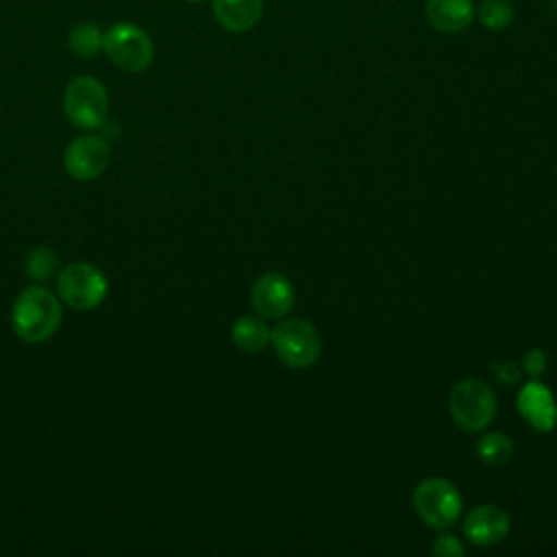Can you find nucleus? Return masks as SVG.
Segmentation results:
<instances>
[{
	"mask_svg": "<svg viewBox=\"0 0 557 557\" xmlns=\"http://www.w3.org/2000/svg\"><path fill=\"white\" fill-rule=\"evenodd\" d=\"M63 320L61 298L44 285L22 289L11 309V326L15 335L28 344H39L52 337Z\"/></svg>",
	"mask_w": 557,
	"mask_h": 557,
	"instance_id": "f257e3e1",
	"label": "nucleus"
},
{
	"mask_svg": "<svg viewBox=\"0 0 557 557\" xmlns=\"http://www.w3.org/2000/svg\"><path fill=\"white\" fill-rule=\"evenodd\" d=\"M270 344L276 357L294 370L311 368L322 355V337L318 329L302 318L281 320L270 331Z\"/></svg>",
	"mask_w": 557,
	"mask_h": 557,
	"instance_id": "f03ea898",
	"label": "nucleus"
},
{
	"mask_svg": "<svg viewBox=\"0 0 557 557\" xmlns=\"http://www.w3.org/2000/svg\"><path fill=\"white\" fill-rule=\"evenodd\" d=\"M63 113L76 128H102L109 115V96L104 85L94 76L72 78L63 91Z\"/></svg>",
	"mask_w": 557,
	"mask_h": 557,
	"instance_id": "7ed1b4c3",
	"label": "nucleus"
},
{
	"mask_svg": "<svg viewBox=\"0 0 557 557\" xmlns=\"http://www.w3.org/2000/svg\"><path fill=\"white\" fill-rule=\"evenodd\" d=\"M448 409L455 424L468 433L483 431L496 416V394L479 379L459 381L448 396Z\"/></svg>",
	"mask_w": 557,
	"mask_h": 557,
	"instance_id": "20e7f679",
	"label": "nucleus"
},
{
	"mask_svg": "<svg viewBox=\"0 0 557 557\" xmlns=\"http://www.w3.org/2000/svg\"><path fill=\"white\" fill-rule=\"evenodd\" d=\"M411 500L418 518L431 529L444 531L459 520L461 494L448 479L429 476L420 481L413 490Z\"/></svg>",
	"mask_w": 557,
	"mask_h": 557,
	"instance_id": "39448f33",
	"label": "nucleus"
},
{
	"mask_svg": "<svg viewBox=\"0 0 557 557\" xmlns=\"http://www.w3.org/2000/svg\"><path fill=\"white\" fill-rule=\"evenodd\" d=\"M102 50L104 54L126 72H144L154 59V44L150 35L133 24L117 22L102 33Z\"/></svg>",
	"mask_w": 557,
	"mask_h": 557,
	"instance_id": "423d86ee",
	"label": "nucleus"
},
{
	"mask_svg": "<svg viewBox=\"0 0 557 557\" xmlns=\"http://www.w3.org/2000/svg\"><path fill=\"white\" fill-rule=\"evenodd\" d=\"M107 292L104 272L87 261L70 263L57 276V296L76 311L96 309L107 298Z\"/></svg>",
	"mask_w": 557,
	"mask_h": 557,
	"instance_id": "0eeeda50",
	"label": "nucleus"
},
{
	"mask_svg": "<svg viewBox=\"0 0 557 557\" xmlns=\"http://www.w3.org/2000/svg\"><path fill=\"white\" fill-rule=\"evenodd\" d=\"M111 159L109 144L98 135H81L72 139L63 152V168L76 181L98 178Z\"/></svg>",
	"mask_w": 557,
	"mask_h": 557,
	"instance_id": "6e6552de",
	"label": "nucleus"
},
{
	"mask_svg": "<svg viewBox=\"0 0 557 557\" xmlns=\"http://www.w3.org/2000/svg\"><path fill=\"white\" fill-rule=\"evenodd\" d=\"M250 305L265 320H281L294 307V285L281 272L261 274L250 287Z\"/></svg>",
	"mask_w": 557,
	"mask_h": 557,
	"instance_id": "1a4fd4ad",
	"label": "nucleus"
},
{
	"mask_svg": "<svg viewBox=\"0 0 557 557\" xmlns=\"http://www.w3.org/2000/svg\"><path fill=\"white\" fill-rule=\"evenodd\" d=\"M511 529L509 513L498 505H479L470 509L461 522L463 537L472 546H494L500 544Z\"/></svg>",
	"mask_w": 557,
	"mask_h": 557,
	"instance_id": "9d476101",
	"label": "nucleus"
},
{
	"mask_svg": "<svg viewBox=\"0 0 557 557\" xmlns=\"http://www.w3.org/2000/svg\"><path fill=\"white\" fill-rule=\"evenodd\" d=\"M520 416L542 433H548L557 426V403L553 392L537 379H531L518 389L516 398Z\"/></svg>",
	"mask_w": 557,
	"mask_h": 557,
	"instance_id": "9b49d317",
	"label": "nucleus"
},
{
	"mask_svg": "<svg viewBox=\"0 0 557 557\" xmlns=\"http://www.w3.org/2000/svg\"><path fill=\"white\" fill-rule=\"evenodd\" d=\"M429 24L440 33H461L474 20L472 0H426L424 7Z\"/></svg>",
	"mask_w": 557,
	"mask_h": 557,
	"instance_id": "f8f14e48",
	"label": "nucleus"
},
{
	"mask_svg": "<svg viewBox=\"0 0 557 557\" xmlns=\"http://www.w3.org/2000/svg\"><path fill=\"white\" fill-rule=\"evenodd\" d=\"M213 17L228 33H246L257 26L263 0H211Z\"/></svg>",
	"mask_w": 557,
	"mask_h": 557,
	"instance_id": "ddd939ff",
	"label": "nucleus"
},
{
	"mask_svg": "<svg viewBox=\"0 0 557 557\" xmlns=\"http://www.w3.org/2000/svg\"><path fill=\"white\" fill-rule=\"evenodd\" d=\"M270 331L272 329L265 324V318L242 315L231 329V339L239 350L255 355L270 344Z\"/></svg>",
	"mask_w": 557,
	"mask_h": 557,
	"instance_id": "4468645a",
	"label": "nucleus"
},
{
	"mask_svg": "<svg viewBox=\"0 0 557 557\" xmlns=\"http://www.w3.org/2000/svg\"><path fill=\"white\" fill-rule=\"evenodd\" d=\"M513 455V442L498 431L485 433L479 437L476 442V457L492 468H500L505 466Z\"/></svg>",
	"mask_w": 557,
	"mask_h": 557,
	"instance_id": "2eb2a0df",
	"label": "nucleus"
},
{
	"mask_svg": "<svg viewBox=\"0 0 557 557\" xmlns=\"http://www.w3.org/2000/svg\"><path fill=\"white\" fill-rule=\"evenodd\" d=\"M67 46L76 57L91 59L102 50V30L94 22H81L70 30Z\"/></svg>",
	"mask_w": 557,
	"mask_h": 557,
	"instance_id": "dca6fc26",
	"label": "nucleus"
},
{
	"mask_svg": "<svg viewBox=\"0 0 557 557\" xmlns=\"http://www.w3.org/2000/svg\"><path fill=\"white\" fill-rule=\"evenodd\" d=\"M479 22L487 30H505L513 22V4L509 0H481Z\"/></svg>",
	"mask_w": 557,
	"mask_h": 557,
	"instance_id": "f3484780",
	"label": "nucleus"
},
{
	"mask_svg": "<svg viewBox=\"0 0 557 557\" xmlns=\"http://www.w3.org/2000/svg\"><path fill=\"white\" fill-rule=\"evenodd\" d=\"M59 265V257L50 248H35L26 257V274L33 281H48Z\"/></svg>",
	"mask_w": 557,
	"mask_h": 557,
	"instance_id": "a211bd4d",
	"label": "nucleus"
},
{
	"mask_svg": "<svg viewBox=\"0 0 557 557\" xmlns=\"http://www.w3.org/2000/svg\"><path fill=\"white\" fill-rule=\"evenodd\" d=\"M431 550H433L435 557H461L466 553L463 544L455 535H450V533L437 535Z\"/></svg>",
	"mask_w": 557,
	"mask_h": 557,
	"instance_id": "6ab92c4d",
	"label": "nucleus"
},
{
	"mask_svg": "<svg viewBox=\"0 0 557 557\" xmlns=\"http://www.w3.org/2000/svg\"><path fill=\"white\" fill-rule=\"evenodd\" d=\"M546 370V352L540 348H531L524 352L522 359V372L529 374L531 379H540Z\"/></svg>",
	"mask_w": 557,
	"mask_h": 557,
	"instance_id": "aec40b11",
	"label": "nucleus"
},
{
	"mask_svg": "<svg viewBox=\"0 0 557 557\" xmlns=\"http://www.w3.org/2000/svg\"><path fill=\"white\" fill-rule=\"evenodd\" d=\"M494 374H496L498 381L505 383V385H516V383H520V368H518L513 361L494 363Z\"/></svg>",
	"mask_w": 557,
	"mask_h": 557,
	"instance_id": "412c9836",
	"label": "nucleus"
},
{
	"mask_svg": "<svg viewBox=\"0 0 557 557\" xmlns=\"http://www.w3.org/2000/svg\"><path fill=\"white\" fill-rule=\"evenodd\" d=\"M185 2H202V0H185Z\"/></svg>",
	"mask_w": 557,
	"mask_h": 557,
	"instance_id": "4be33fe9",
	"label": "nucleus"
}]
</instances>
